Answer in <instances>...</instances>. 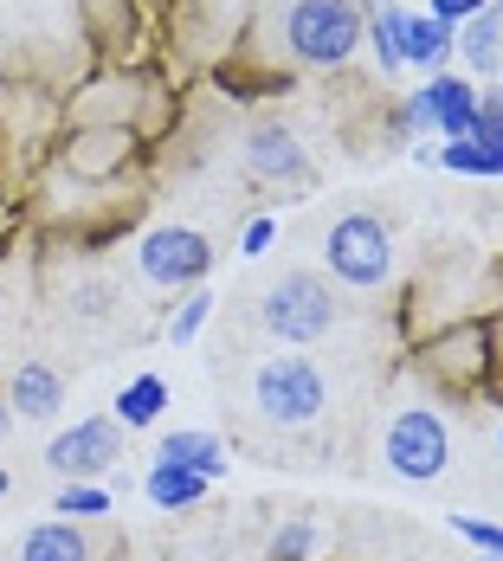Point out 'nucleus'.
<instances>
[{"instance_id": "nucleus-13", "label": "nucleus", "mask_w": 503, "mask_h": 561, "mask_svg": "<svg viewBox=\"0 0 503 561\" xmlns=\"http://www.w3.org/2000/svg\"><path fill=\"white\" fill-rule=\"evenodd\" d=\"M207 491H214V478H201V471H187V465H168V458H156L149 478H142V497L156 510H194Z\"/></svg>"}, {"instance_id": "nucleus-21", "label": "nucleus", "mask_w": 503, "mask_h": 561, "mask_svg": "<svg viewBox=\"0 0 503 561\" xmlns=\"http://www.w3.org/2000/svg\"><path fill=\"white\" fill-rule=\"evenodd\" d=\"M207 317H214V290H201V284H194V290L181 297V310L168 317V342H174V348H181V342H194Z\"/></svg>"}, {"instance_id": "nucleus-29", "label": "nucleus", "mask_w": 503, "mask_h": 561, "mask_svg": "<svg viewBox=\"0 0 503 561\" xmlns=\"http://www.w3.org/2000/svg\"><path fill=\"white\" fill-rule=\"evenodd\" d=\"M0 497H7V471H0Z\"/></svg>"}, {"instance_id": "nucleus-12", "label": "nucleus", "mask_w": 503, "mask_h": 561, "mask_svg": "<svg viewBox=\"0 0 503 561\" xmlns=\"http://www.w3.org/2000/svg\"><path fill=\"white\" fill-rule=\"evenodd\" d=\"M400 58H407V71H446L451 58V26L446 20H433V13H407L400 20Z\"/></svg>"}, {"instance_id": "nucleus-6", "label": "nucleus", "mask_w": 503, "mask_h": 561, "mask_svg": "<svg viewBox=\"0 0 503 561\" xmlns=\"http://www.w3.org/2000/svg\"><path fill=\"white\" fill-rule=\"evenodd\" d=\"M471 116H478V84L471 78H458V71H433L413 98H407V136H420V142H458V136H471Z\"/></svg>"}, {"instance_id": "nucleus-11", "label": "nucleus", "mask_w": 503, "mask_h": 561, "mask_svg": "<svg viewBox=\"0 0 503 561\" xmlns=\"http://www.w3.org/2000/svg\"><path fill=\"white\" fill-rule=\"evenodd\" d=\"M7 407H13L20 420H58V407H65L58 368H46V362H20L13 381H7Z\"/></svg>"}, {"instance_id": "nucleus-2", "label": "nucleus", "mask_w": 503, "mask_h": 561, "mask_svg": "<svg viewBox=\"0 0 503 561\" xmlns=\"http://www.w3.org/2000/svg\"><path fill=\"white\" fill-rule=\"evenodd\" d=\"M252 407H259L265 426H278V433H304V426L323 420V407H330V381H323V368H317L310 355H265V362L252 368Z\"/></svg>"}, {"instance_id": "nucleus-25", "label": "nucleus", "mask_w": 503, "mask_h": 561, "mask_svg": "<svg viewBox=\"0 0 503 561\" xmlns=\"http://www.w3.org/2000/svg\"><path fill=\"white\" fill-rule=\"evenodd\" d=\"M272 239H278V220H272V214H259V220L245 226L239 252H245V259H265V252H272Z\"/></svg>"}, {"instance_id": "nucleus-8", "label": "nucleus", "mask_w": 503, "mask_h": 561, "mask_svg": "<svg viewBox=\"0 0 503 561\" xmlns=\"http://www.w3.org/2000/svg\"><path fill=\"white\" fill-rule=\"evenodd\" d=\"M116 458H123V433H116V420H78V426H71V433H58L53 451H46V465L65 471L71 484L104 478Z\"/></svg>"}, {"instance_id": "nucleus-10", "label": "nucleus", "mask_w": 503, "mask_h": 561, "mask_svg": "<svg viewBox=\"0 0 503 561\" xmlns=\"http://www.w3.org/2000/svg\"><path fill=\"white\" fill-rule=\"evenodd\" d=\"M451 53L465 58L478 78H498V65H503V0H491L484 13H471L465 26H451Z\"/></svg>"}, {"instance_id": "nucleus-7", "label": "nucleus", "mask_w": 503, "mask_h": 561, "mask_svg": "<svg viewBox=\"0 0 503 561\" xmlns=\"http://www.w3.org/2000/svg\"><path fill=\"white\" fill-rule=\"evenodd\" d=\"M136 272L156 284V290H194V284L214 272V239L194 232V226H156L136 245Z\"/></svg>"}, {"instance_id": "nucleus-24", "label": "nucleus", "mask_w": 503, "mask_h": 561, "mask_svg": "<svg viewBox=\"0 0 503 561\" xmlns=\"http://www.w3.org/2000/svg\"><path fill=\"white\" fill-rule=\"evenodd\" d=\"M451 529L465 542H478V556H503V529L498 523H478V516H451Z\"/></svg>"}, {"instance_id": "nucleus-3", "label": "nucleus", "mask_w": 503, "mask_h": 561, "mask_svg": "<svg viewBox=\"0 0 503 561\" xmlns=\"http://www.w3.org/2000/svg\"><path fill=\"white\" fill-rule=\"evenodd\" d=\"M381 465H388L393 478H407V484H433V478H446V465H451L446 413H439L433 400H407V407H393L388 433H381Z\"/></svg>"}, {"instance_id": "nucleus-9", "label": "nucleus", "mask_w": 503, "mask_h": 561, "mask_svg": "<svg viewBox=\"0 0 503 561\" xmlns=\"http://www.w3.org/2000/svg\"><path fill=\"white\" fill-rule=\"evenodd\" d=\"M245 169L259 174V181H272V187H304L310 181V156H304V142H297L290 123H259L245 136Z\"/></svg>"}, {"instance_id": "nucleus-16", "label": "nucleus", "mask_w": 503, "mask_h": 561, "mask_svg": "<svg viewBox=\"0 0 503 561\" xmlns=\"http://www.w3.org/2000/svg\"><path fill=\"white\" fill-rule=\"evenodd\" d=\"M420 162H439V169H451V174H503V149H484V142H420L413 149Z\"/></svg>"}, {"instance_id": "nucleus-19", "label": "nucleus", "mask_w": 503, "mask_h": 561, "mask_svg": "<svg viewBox=\"0 0 503 561\" xmlns=\"http://www.w3.org/2000/svg\"><path fill=\"white\" fill-rule=\"evenodd\" d=\"M162 407H168V381L162 375H136L129 388L116 393V420H123V426H156Z\"/></svg>"}, {"instance_id": "nucleus-22", "label": "nucleus", "mask_w": 503, "mask_h": 561, "mask_svg": "<svg viewBox=\"0 0 503 561\" xmlns=\"http://www.w3.org/2000/svg\"><path fill=\"white\" fill-rule=\"evenodd\" d=\"M465 142L503 149V84H484V91H478V116H471V136H465Z\"/></svg>"}, {"instance_id": "nucleus-26", "label": "nucleus", "mask_w": 503, "mask_h": 561, "mask_svg": "<svg viewBox=\"0 0 503 561\" xmlns=\"http://www.w3.org/2000/svg\"><path fill=\"white\" fill-rule=\"evenodd\" d=\"M491 0H433V20H446V26H465L471 13H484Z\"/></svg>"}, {"instance_id": "nucleus-15", "label": "nucleus", "mask_w": 503, "mask_h": 561, "mask_svg": "<svg viewBox=\"0 0 503 561\" xmlns=\"http://www.w3.org/2000/svg\"><path fill=\"white\" fill-rule=\"evenodd\" d=\"M20 561H91V542L78 523H39L20 536Z\"/></svg>"}, {"instance_id": "nucleus-28", "label": "nucleus", "mask_w": 503, "mask_h": 561, "mask_svg": "<svg viewBox=\"0 0 503 561\" xmlns=\"http://www.w3.org/2000/svg\"><path fill=\"white\" fill-rule=\"evenodd\" d=\"M498 465H503V433H498Z\"/></svg>"}, {"instance_id": "nucleus-18", "label": "nucleus", "mask_w": 503, "mask_h": 561, "mask_svg": "<svg viewBox=\"0 0 503 561\" xmlns=\"http://www.w3.org/2000/svg\"><path fill=\"white\" fill-rule=\"evenodd\" d=\"M400 20H407V13L388 7V0H381V7H368V33H362V46L375 53L381 78H400V71H407V58H400Z\"/></svg>"}, {"instance_id": "nucleus-14", "label": "nucleus", "mask_w": 503, "mask_h": 561, "mask_svg": "<svg viewBox=\"0 0 503 561\" xmlns=\"http://www.w3.org/2000/svg\"><path fill=\"white\" fill-rule=\"evenodd\" d=\"M156 458H168V465H187V471H201V478H214V484H220L226 465H232V458H226V439H214V433H168Z\"/></svg>"}, {"instance_id": "nucleus-5", "label": "nucleus", "mask_w": 503, "mask_h": 561, "mask_svg": "<svg viewBox=\"0 0 503 561\" xmlns=\"http://www.w3.org/2000/svg\"><path fill=\"white\" fill-rule=\"evenodd\" d=\"M323 259H330V278L348 284V290H381L393 278V232L388 220L375 214H342L330 220V239H323Z\"/></svg>"}, {"instance_id": "nucleus-30", "label": "nucleus", "mask_w": 503, "mask_h": 561, "mask_svg": "<svg viewBox=\"0 0 503 561\" xmlns=\"http://www.w3.org/2000/svg\"><path fill=\"white\" fill-rule=\"evenodd\" d=\"M478 561H503V556H478Z\"/></svg>"}, {"instance_id": "nucleus-1", "label": "nucleus", "mask_w": 503, "mask_h": 561, "mask_svg": "<svg viewBox=\"0 0 503 561\" xmlns=\"http://www.w3.org/2000/svg\"><path fill=\"white\" fill-rule=\"evenodd\" d=\"M362 33H368V7L362 0H284L278 13L284 58L310 65V71H342L362 53Z\"/></svg>"}, {"instance_id": "nucleus-23", "label": "nucleus", "mask_w": 503, "mask_h": 561, "mask_svg": "<svg viewBox=\"0 0 503 561\" xmlns=\"http://www.w3.org/2000/svg\"><path fill=\"white\" fill-rule=\"evenodd\" d=\"M310 549H317V523L310 516H290L272 536V561H310Z\"/></svg>"}, {"instance_id": "nucleus-27", "label": "nucleus", "mask_w": 503, "mask_h": 561, "mask_svg": "<svg viewBox=\"0 0 503 561\" xmlns=\"http://www.w3.org/2000/svg\"><path fill=\"white\" fill-rule=\"evenodd\" d=\"M7 433H13V407H0V439H7Z\"/></svg>"}, {"instance_id": "nucleus-20", "label": "nucleus", "mask_w": 503, "mask_h": 561, "mask_svg": "<svg viewBox=\"0 0 503 561\" xmlns=\"http://www.w3.org/2000/svg\"><path fill=\"white\" fill-rule=\"evenodd\" d=\"M58 523H98V516H111V491L104 484H65L53 497Z\"/></svg>"}, {"instance_id": "nucleus-17", "label": "nucleus", "mask_w": 503, "mask_h": 561, "mask_svg": "<svg viewBox=\"0 0 503 561\" xmlns=\"http://www.w3.org/2000/svg\"><path fill=\"white\" fill-rule=\"evenodd\" d=\"M123 156H129V129H123V123H111V129H84V136L65 149V162H71L78 174H104L111 162H123Z\"/></svg>"}, {"instance_id": "nucleus-4", "label": "nucleus", "mask_w": 503, "mask_h": 561, "mask_svg": "<svg viewBox=\"0 0 503 561\" xmlns=\"http://www.w3.org/2000/svg\"><path fill=\"white\" fill-rule=\"evenodd\" d=\"M335 317H342V304H335L330 278H317V272H284L272 290H265V304H259V323L272 330L278 342H323L335 330Z\"/></svg>"}]
</instances>
